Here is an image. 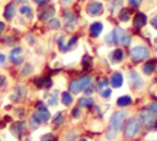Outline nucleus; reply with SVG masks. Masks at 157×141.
Instances as JSON below:
<instances>
[{
    "instance_id": "f257e3e1",
    "label": "nucleus",
    "mask_w": 157,
    "mask_h": 141,
    "mask_svg": "<svg viewBox=\"0 0 157 141\" xmlns=\"http://www.w3.org/2000/svg\"><path fill=\"white\" fill-rule=\"evenodd\" d=\"M37 109H38L37 113L32 115V121H33V123L40 124V123H43V121L49 120V118H50L49 110H48V108H47L42 102H39V103L37 104Z\"/></svg>"
},
{
    "instance_id": "f03ea898",
    "label": "nucleus",
    "mask_w": 157,
    "mask_h": 141,
    "mask_svg": "<svg viewBox=\"0 0 157 141\" xmlns=\"http://www.w3.org/2000/svg\"><path fill=\"white\" fill-rule=\"evenodd\" d=\"M91 81H92L91 76H83V77H81V78H78V80L72 81V82L70 83L69 88H70V91H71L72 93H78V92L83 91L86 87H88L90 83H91Z\"/></svg>"
},
{
    "instance_id": "7ed1b4c3",
    "label": "nucleus",
    "mask_w": 157,
    "mask_h": 141,
    "mask_svg": "<svg viewBox=\"0 0 157 141\" xmlns=\"http://www.w3.org/2000/svg\"><path fill=\"white\" fill-rule=\"evenodd\" d=\"M128 115V113L125 110H118L115 112L112 118H110V129L114 130V131H118L121 129L123 126V121L125 119V116Z\"/></svg>"
},
{
    "instance_id": "20e7f679",
    "label": "nucleus",
    "mask_w": 157,
    "mask_h": 141,
    "mask_svg": "<svg viewBox=\"0 0 157 141\" xmlns=\"http://www.w3.org/2000/svg\"><path fill=\"white\" fill-rule=\"evenodd\" d=\"M112 38H113V42L117 43V44H121V45H128L130 43V37L129 34L121 29V28H115L112 33Z\"/></svg>"
},
{
    "instance_id": "39448f33",
    "label": "nucleus",
    "mask_w": 157,
    "mask_h": 141,
    "mask_svg": "<svg viewBox=\"0 0 157 141\" xmlns=\"http://www.w3.org/2000/svg\"><path fill=\"white\" fill-rule=\"evenodd\" d=\"M140 129H141V123H140L137 119L131 118V119L128 120L124 131H125V135H126L128 137H134V136L140 131Z\"/></svg>"
},
{
    "instance_id": "423d86ee",
    "label": "nucleus",
    "mask_w": 157,
    "mask_h": 141,
    "mask_svg": "<svg viewBox=\"0 0 157 141\" xmlns=\"http://www.w3.org/2000/svg\"><path fill=\"white\" fill-rule=\"evenodd\" d=\"M140 118H141V120H142L148 128H151V126L155 125V123H156V120H157V112L153 110V109L147 108V109H145L144 112H141Z\"/></svg>"
},
{
    "instance_id": "0eeeda50",
    "label": "nucleus",
    "mask_w": 157,
    "mask_h": 141,
    "mask_svg": "<svg viewBox=\"0 0 157 141\" xmlns=\"http://www.w3.org/2000/svg\"><path fill=\"white\" fill-rule=\"evenodd\" d=\"M148 55H150V50L145 45H136L131 49V58L135 61H141L148 58Z\"/></svg>"
},
{
    "instance_id": "6e6552de",
    "label": "nucleus",
    "mask_w": 157,
    "mask_h": 141,
    "mask_svg": "<svg viewBox=\"0 0 157 141\" xmlns=\"http://www.w3.org/2000/svg\"><path fill=\"white\" fill-rule=\"evenodd\" d=\"M103 10V5L99 2V1H92L87 5V12L92 16H96V15H99Z\"/></svg>"
},
{
    "instance_id": "1a4fd4ad",
    "label": "nucleus",
    "mask_w": 157,
    "mask_h": 141,
    "mask_svg": "<svg viewBox=\"0 0 157 141\" xmlns=\"http://www.w3.org/2000/svg\"><path fill=\"white\" fill-rule=\"evenodd\" d=\"M10 60L13 64H21L23 58H22V49L21 48H13L10 53Z\"/></svg>"
},
{
    "instance_id": "9d476101",
    "label": "nucleus",
    "mask_w": 157,
    "mask_h": 141,
    "mask_svg": "<svg viewBox=\"0 0 157 141\" xmlns=\"http://www.w3.org/2000/svg\"><path fill=\"white\" fill-rule=\"evenodd\" d=\"M146 22H147V17H146L145 13L139 12V13L135 15V17H134V26L135 27L141 28V27H144L146 25Z\"/></svg>"
},
{
    "instance_id": "9b49d317",
    "label": "nucleus",
    "mask_w": 157,
    "mask_h": 141,
    "mask_svg": "<svg viewBox=\"0 0 157 141\" xmlns=\"http://www.w3.org/2000/svg\"><path fill=\"white\" fill-rule=\"evenodd\" d=\"M102 29H103V25L101 22H94L90 27V33H91L92 37H98L101 34Z\"/></svg>"
},
{
    "instance_id": "f8f14e48",
    "label": "nucleus",
    "mask_w": 157,
    "mask_h": 141,
    "mask_svg": "<svg viewBox=\"0 0 157 141\" xmlns=\"http://www.w3.org/2000/svg\"><path fill=\"white\" fill-rule=\"evenodd\" d=\"M26 129V124L25 123H15L12 126H11V131L15 136H21L22 132L25 131Z\"/></svg>"
},
{
    "instance_id": "ddd939ff",
    "label": "nucleus",
    "mask_w": 157,
    "mask_h": 141,
    "mask_svg": "<svg viewBox=\"0 0 157 141\" xmlns=\"http://www.w3.org/2000/svg\"><path fill=\"white\" fill-rule=\"evenodd\" d=\"M130 81H131V85L134 87H140L142 86V78L141 76L136 72V71H131L130 72Z\"/></svg>"
},
{
    "instance_id": "4468645a",
    "label": "nucleus",
    "mask_w": 157,
    "mask_h": 141,
    "mask_svg": "<svg viewBox=\"0 0 157 141\" xmlns=\"http://www.w3.org/2000/svg\"><path fill=\"white\" fill-rule=\"evenodd\" d=\"M15 13H16V7H15V5H13V4H9V5H6L5 11H4V16H5V18H6V20H12L13 16H15Z\"/></svg>"
},
{
    "instance_id": "2eb2a0df",
    "label": "nucleus",
    "mask_w": 157,
    "mask_h": 141,
    "mask_svg": "<svg viewBox=\"0 0 157 141\" xmlns=\"http://www.w3.org/2000/svg\"><path fill=\"white\" fill-rule=\"evenodd\" d=\"M54 13H55L54 7H48V9H45L44 11H42V12H40L39 18H40L42 21H48L49 18H52V17L54 16Z\"/></svg>"
},
{
    "instance_id": "dca6fc26",
    "label": "nucleus",
    "mask_w": 157,
    "mask_h": 141,
    "mask_svg": "<svg viewBox=\"0 0 157 141\" xmlns=\"http://www.w3.org/2000/svg\"><path fill=\"white\" fill-rule=\"evenodd\" d=\"M110 83H112V86L115 87V88L120 87V86L123 85V76H121V74H120V72H115V74L112 76V78H110Z\"/></svg>"
},
{
    "instance_id": "f3484780",
    "label": "nucleus",
    "mask_w": 157,
    "mask_h": 141,
    "mask_svg": "<svg viewBox=\"0 0 157 141\" xmlns=\"http://www.w3.org/2000/svg\"><path fill=\"white\" fill-rule=\"evenodd\" d=\"M156 60H150V61H147L145 65H144V72L146 74V75H150V74H152L153 71H155V69H156Z\"/></svg>"
},
{
    "instance_id": "a211bd4d",
    "label": "nucleus",
    "mask_w": 157,
    "mask_h": 141,
    "mask_svg": "<svg viewBox=\"0 0 157 141\" xmlns=\"http://www.w3.org/2000/svg\"><path fill=\"white\" fill-rule=\"evenodd\" d=\"M64 18H65V21H66V27H67V28H74L75 22H76L75 16H74L72 13H70V12H65Z\"/></svg>"
},
{
    "instance_id": "6ab92c4d",
    "label": "nucleus",
    "mask_w": 157,
    "mask_h": 141,
    "mask_svg": "<svg viewBox=\"0 0 157 141\" xmlns=\"http://www.w3.org/2000/svg\"><path fill=\"white\" fill-rule=\"evenodd\" d=\"M123 58H124V53H123L121 49H115V50L112 53V60H113L114 63H119V61H121Z\"/></svg>"
},
{
    "instance_id": "aec40b11",
    "label": "nucleus",
    "mask_w": 157,
    "mask_h": 141,
    "mask_svg": "<svg viewBox=\"0 0 157 141\" xmlns=\"http://www.w3.org/2000/svg\"><path fill=\"white\" fill-rule=\"evenodd\" d=\"M37 85H38V87L49 88V87L52 86V80H50V78H47V77H42V78L37 80Z\"/></svg>"
},
{
    "instance_id": "412c9836",
    "label": "nucleus",
    "mask_w": 157,
    "mask_h": 141,
    "mask_svg": "<svg viewBox=\"0 0 157 141\" xmlns=\"http://www.w3.org/2000/svg\"><path fill=\"white\" fill-rule=\"evenodd\" d=\"M78 104L81 107H85V108L92 107L93 105V99L92 98H88V97H82V98L78 99Z\"/></svg>"
},
{
    "instance_id": "4be33fe9",
    "label": "nucleus",
    "mask_w": 157,
    "mask_h": 141,
    "mask_svg": "<svg viewBox=\"0 0 157 141\" xmlns=\"http://www.w3.org/2000/svg\"><path fill=\"white\" fill-rule=\"evenodd\" d=\"M117 103H118V105H120V107H125V105H129V104L131 103V98H130L129 96H121V97L118 98Z\"/></svg>"
},
{
    "instance_id": "5701e85b",
    "label": "nucleus",
    "mask_w": 157,
    "mask_h": 141,
    "mask_svg": "<svg viewBox=\"0 0 157 141\" xmlns=\"http://www.w3.org/2000/svg\"><path fill=\"white\" fill-rule=\"evenodd\" d=\"M61 102H63L65 105L71 104V103H72V97H71V94H70L69 92H64L63 96H61Z\"/></svg>"
},
{
    "instance_id": "b1692460",
    "label": "nucleus",
    "mask_w": 157,
    "mask_h": 141,
    "mask_svg": "<svg viewBox=\"0 0 157 141\" xmlns=\"http://www.w3.org/2000/svg\"><path fill=\"white\" fill-rule=\"evenodd\" d=\"M20 12H21L22 15L27 16L28 18H32V9H31L29 6H27V5H23V6L20 9Z\"/></svg>"
},
{
    "instance_id": "393cba45",
    "label": "nucleus",
    "mask_w": 157,
    "mask_h": 141,
    "mask_svg": "<svg viewBox=\"0 0 157 141\" xmlns=\"http://www.w3.org/2000/svg\"><path fill=\"white\" fill-rule=\"evenodd\" d=\"M119 17H120L121 21H128V20L130 18V12H129V10H128V9H123V10L120 11Z\"/></svg>"
},
{
    "instance_id": "a878e982",
    "label": "nucleus",
    "mask_w": 157,
    "mask_h": 141,
    "mask_svg": "<svg viewBox=\"0 0 157 141\" xmlns=\"http://www.w3.org/2000/svg\"><path fill=\"white\" fill-rule=\"evenodd\" d=\"M56 91L53 93V94H49V97H48V103H49V105H55L56 104V101H58V97H56Z\"/></svg>"
},
{
    "instance_id": "bb28decb",
    "label": "nucleus",
    "mask_w": 157,
    "mask_h": 141,
    "mask_svg": "<svg viewBox=\"0 0 157 141\" xmlns=\"http://www.w3.org/2000/svg\"><path fill=\"white\" fill-rule=\"evenodd\" d=\"M59 27H60V21H59V20L53 18V20L49 21V28H52V29H56V28H59Z\"/></svg>"
},
{
    "instance_id": "cd10ccee",
    "label": "nucleus",
    "mask_w": 157,
    "mask_h": 141,
    "mask_svg": "<svg viewBox=\"0 0 157 141\" xmlns=\"http://www.w3.org/2000/svg\"><path fill=\"white\" fill-rule=\"evenodd\" d=\"M110 93H112V91H110L108 87H105V88L101 90V96H102V97H104V98H108V97L110 96Z\"/></svg>"
},
{
    "instance_id": "c85d7f7f",
    "label": "nucleus",
    "mask_w": 157,
    "mask_h": 141,
    "mask_svg": "<svg viewBox=\"0 0 157 141\" xmlns=\"http://www.w3.org/2000/svg\"><path fill=\"white\" fill-rule=\"evenodd\" d=\"M82 65H83V67L85 69H87V67H90V65H91V59L86 55V56H83V60H82Z\"/></svg>"
},
{
    "instance_id": "c756f323",
    "label": "nucleus",
    "mask_w": 157,
    "mask_h": 141,
    "mask_svg": "<svg viewBox=\"0 0 157 141\" xmlns=\"http://www.w3.org/2000/svg\"><path fill=\"white\" fill-rule=\"evenodd\" d=\"M54 140L55 139H54V136L52 134H47V135H44L42 137V141H54Z\"/></svg>"
},
{
    "instance_id": "7c9ffc66",
    "label": "nucleus",
    "mask_w": 157,
    "mask_h": 141,
    "mask_svg": "<svg viewBox=\"0 0 157 141\" xmlns=\"http://www.w3.org/2000/svg\"><path fill=\"white\" fill-rule=\"evenodd\" d=\"M107 86H108V81H107V80H103V81H101V82L98 83V90L101 91V90L105 88Z\"/></svg>"
},
{
    "instance_id": "2f4dec72",
    "label": "nucleus",
    "mask_w": 157,
    "mask_h": 141,
    "mask_svg": "<svg viewBox=\"0 0 157 141\" xmlns=\"http://www.w3.org/2000/svg\"><path fill=\"white\" fill-rule=\"evenodd\" d=\"M141 1H142V0H129V2H130L131 6H137V5L141 4Z\"/></svg>"
},
{
    "instance_id": "473e14b6",
    "label": "nucleus",
    "mask_w": 157,
    "mask_h": 141,
    "mask_svg": "<svg viewBox=\"0 0 157 141\" xmlns=\"http://www.w3.org/2000/svg\"><path fill=\"white\" fill-rule=\"evenodd\" d=\"M63 120H64V119H63V115H61V114H58L56 119L54 120V124H58V123L60 124V123H63Z\"/></svg>"
},
{
    "instance_id": "72a5a7b5",
    "label": "nucleus",
    "mask_w": 157,
    "mask_h": 141,
    "mask_svg": "<svg viewBox=\"0 0 157 141\" xmlns=\"http://www.w3.org/2000/svg\"><path fill=\"white\" fill-rule=\"evenodd\" d=\"M151 25H152V26H153V27L157 29V15H156V16L152 18V21H151Z\"/></svg>"
},
{
    "instance_id": "f704fd0d",
    "label": "nucleus",
    "mask_w": 157,
    "mask_h": 141,
    "mask_svg": "<svg viewBox=\"0 0 157 141\" xmlns=\"http://www.w3.org/2000/svg\"><path fill=\"white\" fill-rule=\"evenodd\" d=\"M72 115H74V118H77V116L80 115V110H78V108H75V109L72 110Z\"/></svg>"
},
{
    "instance_id": "c9c22d12",
    "label": "nucleus",
    "mask_w": 157,
    "mask_h": 141,
    "mask_svg": "<svg viewBox=\"0 0 157 141\" xmlns=\"http://www.w3.org/2000/svg\"><path fill=\"white\" fill-rule=\"evenodd\" d=\"M48 1H49V0H34V2L38 4V5H43V4L48 2Z\"/></svg>"
},
{
    "instance_id": "e433bc0d",
    "label": "nucleus",
    "mask_w": 157,
    "mask_h": 141,
    "mask_svg": "<svg viewBox=\"0 0 157 141\" xmlns=\"http://www.w3.org/2000/svg\"><path fill=\"white\" fill-rule=\"evenodd\" d=\"M4 28H5V23H4V22H0V34L2 33Z\"/></svg>"
},
{
    "instance_id": "4c0bfd02",
    "label": "nucleus",
    "mask_w": 157,
    "mask_h": 141,
    "mask_svg": "<svg viewBox=\"0 0 157 141\" xmlns=\"http://www.w3.org/2000/svg\"><path fill=\"white\" fill-rule=\"evenodd\" d=\"M4 61H5V56H4V54L0 53V64H2Z\"/></svg>"
},
{
    "instance_id": "58836bf2",
    "label": "nucleus",
    "mask_w": 157,
    "mask_h": 141,
    "mask_svg": "<svg viewBox=\"0 0 157 141\" xmlns=\"http://www.w3.org/2000/svg\"><path fill=\"white\" fill-rule=\"evenodd\" d=\"M85 91H86V94H91V93H92V90H91V88H87V87H86Z\"/></svg>"
},
{
    "instance_id": "ea45409f",
    "label": "nucleus",
    "mask_w": 157,
    "mask_h": 141,
    "mask_svg": "<svg viewBox=\"0 0 157 141\" xmlns=\"http://www.w3.org/2000/svg\"><path fill=\"white\" fill-rule=\"evenodd\" d=\"M2 82H4V77H2V76H0V86L2 85Z\"/></svg>"
},
{
    "instance_id": "a19ab883",
    "label": "nucleus",
    "mask_w": 157,
    "mask_h": 141,
    "mask_svg": "<svg viewBox=\"0 0 157 141\" xmlns=\"http://www.w3.org/2000/svg\"><path fill=\"white\" fill-rule=\"evenodd\" d=\"M72 0H63V2H65V4H69V2H71Z\"/></svg>"
},
{
    "instance_id": "79ce46f5",
    "label": "nucleus",
    "mask_w": 157,
    "mask_h": 141,
    "mask_svg": "<svg viewBox=\"0 0 157 141\" xmlns=\"http://www.w3.org/2000/svg\"><path fill=\"white\" fill-rule=\"evenodd\" d=\"M80 141H86V140H80Z\"/></svg>"
},
{
    "instance_id": "37998d69",
    "label": "nucleus",
    "mask_w": 157,
    "mask_h": 141,
    "mask_svg": "<svg viewBox=\"0 0 157 141\" xmlns=\"http://www.w3.org/2000/svg\"><path fill=\"white\" fill-rule=\"evenodd\" d=\"M156 43H157V39H156Z\"/></svg>"
}]
</instances>
